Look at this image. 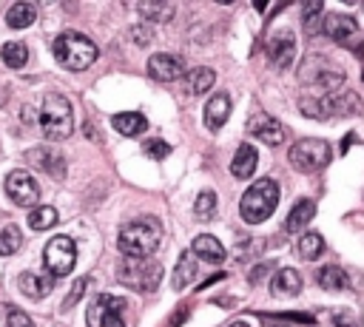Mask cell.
<instances>
[{
  "instance_id": "e575fe53",
  "label": "cell",
  "mask_w": 364,
  "mask_h": 327,
  "mask_svg": "<svg viewBox=\"0 0 364 327\" xmlns=\"http://www.w3.org/2000/svg\"><path fill=\"white\" fill-rule=\"evenodd\" d=\"M262 318H267V321H282V324H287V321L313 324V316H307V313H264Z\"/></svg>"
},
{
  "instance_id": "4dcf8cb0",
  "label": "cell",
  "mask_w": 364,
  "mask_h": 327,
  "mask_svg": "<svg viewBox=\"0 0 364 327\" xmlns=\"http://www.w3.org/2000/svg\"><path fill=\"white\" fill-rule=\"evenodd\" d=\"M216 193H210V191H202L199 196H196V202H193V216L199 219V222H210L213 216H216Z\"/></svg>"
},
{
  "instance_id": "30bf717a",
  "label": "cell",
  "mask_w": 364,
  "mask_h": 327,
  "mask_svg": "<svg viewBox=\"0 0 364 327\" xmlns=\"http://www.w3.org/2000/svg\"><path fill=\"white\" fill-rule=\"evenodd\" d=\"M74 262H77V245L71 236H54L43 250V264L54 279H63L65 273H71Z\"/></svg>"
},
{
  "instance_id": "484cf974",
  "label": "cell",
  "mask_w": 364,
  "mask_h": 327,
  "mask_svg": "<svg viewBox=\"0 0 364 327\" xmlns=\"http://www.w3.org/2000/svg\"><path fill=\"white\" fill-rule=\"evenodd\" d=\"M316 279H318V284H321L324 290H347V287H350V273H344L338 264L321 267Z\"/></svg>"
},
{
  "instance_id": "7c38bea8",
  "label": "cell",
  "mask_w": 364,
  "mask_h": 327,
  "mask_svg": "<svg viewBox=\"0 0 364 327\" xmlns=\"http://www.w3.org/2000/svg\"><path fill=\"white\" fill-rule=\"evenodd\" d=\"M6 193L20 208H31L40 199V188H37V182H34V176L28 171H11L6 176Z\"/></svg>"
},
{
  "instance_id": "ac0fdd59",
  "label": "cell",
  "mask_w": 364,
  "mask_h": 327,
  "mask_svg": "<svg viewBox=\"0 0 364 327\" xmlns=\"http://www.w3.org/2000/svg\"><path fill=\"white\" fill-rule=\"evenodd\" d=\"M26 159L34 162L40 171H46V173L54 176V179H63V176H65V162H63V156L54 154L51 148H31V151H26Z\"/></svg>"
},
{
  "instance_id": "ffe728a7",
  "label": "cell",
  "mask_w": 364,
  "mask_h": 327,
  "mask_svg": "<svg viewBox=\"0 0 364 327\" xmlns=\"http://www.w3.org/2000/svg\"><path fill=\"white\" fill-rule=\"evenodd\" d=\"M256 162H259L256 148H253V145H247V142H242V145L236 148V154H233L230 173H233L236 179H250V176H253V171H256Z\"/></svg>"
},
{
  "instance_id": "83f0119b",
  "label": "cell",
  "mask_w": 364,
  "mask_h": 327,
  "mask_svg": "<svg viewBox=\"0 0 364 327\" xmlns=\"http://www.w3.org/2000/svg\"><path fill=\"white\" fill-rule=\"evenodd\" d=\"M173 3H156V0H151V3H139V14L148 20V23H171L173 20Z\"/></svg>"
},
{
  "instance_id": "8fae6325",
  "label": "cell",
  "mask_w": 364,
  "mask_h": 327,
  "mask_svg": "<svg viewBox=\"0 0 364 327\" xmlns=\"http://www.w3.org/2000/svg\"><path fill=\"white\" fill-rule=\"evenodd\" d=\"M324 26V34L336 43V45H344V48H358L361 51V45H364V34H361V28H358V23H355V17H347V14H336V11H330V14H324V20H321Z\"/></svg>"
},
{
  "instance_id": "f1b7e54d",
  "label": "cell",
  "mask_w": 364,
  "mask_h": 327,
  "mask_svg": "<svg viewBox=\"0 0 364 327\" xmlns=\"http://www.w3.org/2000/svg\"><path fill=\"white\" fill-rule=\"evenodd\" d=\"M54 222H57V208H51V205H37L34 210H28L31 230H48V227H54Z\"/></svg>"
},
{
  "instance_id": "4fadbf2b",
  "label": "cell",
  "mask_w": 364,
  "mask_h": 327,
  "mask_svg": "<svg viewBox=\"0 0 364 327\" xmlns=\"http://www.w3.org/2000/svg\"><path fill=\"white\" fill-rule=\"evenodd\" d=\"M247 134L262 139L264 145H282L284 142V125L273 114H264V111H256L247 119Z\"/></svg>"
},
{
  "instance_id": "d6986e66",
  "label": "cell",
  "mask_w": 364,
  "mask_h": 327,
  "mask_svg": "<svg viewBox=\"0 0 364 327\" xmlns=\"http://www.w3.org/2000/svg\"><path fill=\"white\" fill-rule=\"evenodd\" d=\"M54 282H57L54 276L26 270V273H20V279H17V287H20V290H23V296H28V299H46V296L51 293Z\"/></svg>"
},
{
  "instance_id": "ee69618b",
  "label": "cell",
  "mask_w": 364,
  "mask_h": 327,
  "mask_svg": "<svg viewBox=\"0 0 364 327\" xmlns=\"http://www.w3.org/2000/svg\"><path fill=\"white\" fill-rule=\"evenodd\" d=\"M228 327H247V321H233V324H228Z\"/></svg>"
},
{
  "instance_id": "44dd1931",
  "label": "cell",
  "mask_w": 364,
  "mask_h": 327,
  "mask_svg": "<svg viewBox=\"0 0 364 327\" xmlns=\"http://www.w3.org/2000/svg\"><path fill=\"white\" fill-rule=\"evenodd\" d=\"M313 216H316V205H313V199H299V202L290 208L287 219H284V233H301V230L310 225Z\"/></svg>"
},
{
  "instance_id": "8992f818",
  "label": "cell",
  "mask_w": 364,
  "mask_h": 327,
  "mask_svg": "<svg viewBox=\"0 0 364 327\" xmlns=\"http://www.w3.org/2000/svg\"><path fill=\"white\" fill-rule=\"evenodd\" d=\"M40 128H43L46 139H51V142L68 139L74 134V111L63 94H57V91L46 94L43 108H40Z\"/></svg>"
},
{
  "instance_id": "52a82bcc",
  "label": "cell",
  "mask_w": 364,
  "mask_h": 327,
  "mask_svg": "<svg viewBox=\"0 0 364 327\" xmlns=\"http://www.w3.org/2000/svg\"><path fill=\"white\" fill-rule=\"evenodd\" d=\"M117 279L136 293H154L162 282V264L151 259H125L117 267Z\"/></svg>"
},
{
  "instance_id": "60d3db41",
  "label": "cell",
  "mask_w": 364,
  "mask_h": 327,
  "mask_svg": "<svg viewBox=\"0 0 364 327\" xmlns=\"http://www.w3.org/2000/svg\"><path fill=\"white\" fill-rule=\"evenodd\" d=\"M185 316H188V307H182L179 313H173V318H171V327H179V324L185 321Z\"/></svg>"
},
{
  "instance_id": "4316f807",
  "label": "cell",
  "mask_w": 364,
  "mask_h": 327,
  "mask_svg": "<svg viewBox=\"0 0 364 327\" xmlns=\"http://www.w3.org/2000/svg\"><path fill=\"white\" fill-rule=\"evenodd\" d=\"M34 20H37L34 3H14V6L6 11V23H9L11 28H26V26H31Z\"/></svg>"
},
{
  "instance_id": "d590c367",
  "label": "cell",
  "mask_w": 364,
  "mask_h": 327,
  "mask_svg": "<svg viewBox=\"0 0 364 327\" xmlns=\"http://www.w3.org/2000/svg\"><path fill=\"white\" fill-rule=\"evenodd\" d=\"M142 151H145V154H148V159H165V156H168V154H171V145H168V142H162V139H156V136H154V139H148V142H145V145H142Z\"/></svg>"
},
{
  "instance_id": "603a6c76",
  "label": "cell",
  "mask_w": 364,
  "mask_h": 327,
  "mask_svg": "<svg viewBox=\"0 0 364 327\" xmlns=\"http://www.w3.org/2000/svg\"><path fill=\"white\" fill-rule=\"evenodd\" d=\"M213 82H216V74H213V68H208V65L191 68V71L185 74V91H188V94H193V97H199V94L210 91V88H213Z\"/></svg>"
},
{
  "instance_id": "5b68a950",
  "label": "cell",
  "mask_w": 364,
  "mask_h": 327,
  "mask_svg": "<svg viewBox=\"0 0 364 327\" xmlns=\"http://www.w3.org/2000/svg\"><path fill=\"white\" fill-rule=\"evenodd\" d=\"M276 205H279V185L264 176L245 191V196L239 199V213L247 225H262L264 219H270Z\"/></svg>"
},
{
  "instance_id": "f546056e",
  "label": "cell",
  "mask_w": 364,
  "mask_h": 327,
  "mask_svg": "<svg viewBox=\"0 0 364 327\" xmlns=\"http://www.w3.org/2000/svg\"><path fill=\"white\" fill-rule=\"evenodd\" d=\"M0 60L9 65V68H23L28 63V48L26 43H6L0 48Z\"/></svg>"
},
{
  "instance_id": "8d00e7d4",
  "label": "cell",
  "mask_w": 364,
  "mask_h": 327,
  "mask_svg": "<svg viewBox=\"0 0 364 327\" xmlns=\"http://www.w3.org/2000/svg\"><path fill=\"white\" fill-rule=\"evenodd\" d=\"M85 287H88V279H77V282L71 284V290H68V296H65V301H63V310H68V307H74V304L80 301V296L85 293Z\"/></svg>"
},
{
  "instance_id": "74e56055",
  "label": "cell",
  "mask_w": 364,
  "mask_h": 327,
  "mask_svg": "<svg viewBox=\"0 0 364 327\" xmlns=\"http://www.w3.org/2000/svg\"><path fill=\"white\" fill-rule=\"evenodd\" d=\"M128 37H131L136 45H148V43H151V28H148V23L131 26V28H128Z\"/></svg>"
},
{
  "instance_id": "7a4b0ae2",
  "label": "cell",
  "mask_w": 364,
  "mask_h": 327,
  "mask_svg": "<svg viewBox=\"0 0 364 327\" xmlns=\"http://www.w3.org/2000/svg\"><path fill=\"white\" fill-rule=\"evenodd\" d=\"M299 108L304 117H313V119H330V117H353L364 108L361 97L355 91H336V94H327V97H301L299 100Z\"/></svg>"
},
{
  "instance_id": "7bdbcfd3",
  "label": "cell",
  "mask_w": 364,
  "mask_h": 327,
  "mask_svg": "<svg viewBox=\"0 0 364 327\" xmlns=\"http://www.w3.org/2000/svg\"><path fill=\"white\" fill-rule=\"evenodd\" d=\"M264 327H287V324H282V321H264Z\"/></svg>"
},
{
  "instance_id": "836d02e7",
  "label": "cell",
  "mask_w": 364,
  "mask_h": 327,
  "mask_svg": "<svg viewBox=\"0 0 364 327\" xmlns=\"http://www.w3.org/2000/svg\"><path fill=\"white\" fill-rule=\"evenodd\" d=\"M3 313H6V327H34V321L14 304H6Z\"/></svg>"
},
{
  "instance_id": "ba28073f",
  "label": "cell",
  "mask_w": 364,
  "mask_h": 327,
  "mask_svg": "<svg viewBox=\"0 0 364 327\" xmlns=\"http://www.w3.org/2000/svg\"><path fill=\"white\" fill-rule=\"evenodd\" d=\"M330 156H333L330 142L316 139V136L299 139V142L290 148V154H287L290 165H293L299 173H316V171H321V168L330 162Z\"/></svg>"
},
{
  "instance_id": "1f68e13d",
  "label": "cell",
  "mask_w": 364,
  "mask_h": 327,
  "mask_svg": "<svg viewBox=\"0 0 364 327\" xmlns=\"http://www.w3.org/2000/svg\"><path fill=\"white\" fill-rule=\"evenodd\" d=\"M324 253V239L318 233H304L299 239V256L307 259V262H316L318 256Z\"/></svg>"
},
{
  "instance_id": "f6af8a7d",
  "label": "cell",
  "mask_w": 364,
  "mask_h": 327,
  "mask_svg": "<svg viewBox=\"0 0 364 327\" xmlns=\"http://www.w3.org/2000/svg\"><path fill=\"white\" fill-rule=\"evenodd\" d=\"M0 102H3V100H0Z\"/></svg>"
},
{
  "instance_id": "3957f363",
  "label": "cell",
  "mask_w": 364,
  "mask_h": 327,
  "mask_svg": "<svg viewBox=\"0 0 364 327\" xmlns=\"http://www.w3.org/2000/svg\"><path fill=\"white\" fill-rule=\"evenodd\" d=\"M51 51H54V60L65 71H85L97 60V54H100V48L94 45V40H88L85 34H77V31H63L54 40Z\"/></svg>"
},
{
  "instance_id": "9c48e42d",
  "label": "cell",
  "mask_w": 364,
  "mask_h": 327,
  "mask_svg": "<svg viewBox=\"0 0 364 327\" xmlns=\"http://www.w3.org/2000/svg\"><path fill=\"white\" fill-rule=\"evenodd\" d=\"M88 327H125V299L114 293H100L88 304Z\"/></svg>"
},
{
  "instance_id": "b9f144b4",
  "label": "cell",
  "mask_w": 364,
  "mask_h": 327,
  "mask_svg": "<svg viewBox=\"0 0 364 327\" xmlns=\"http://www.w3.org/2000/svg\"><path fill=\"white\" fill-rule=\"evenodd\" d=\"M355 142H358V134H347V136H344V142H341V151H347V148H350V145H355Z\"/></svg>"
},
{
  "instance_id": "ab89813d",
  "label": "cell",
  "mask_w": 364,
  "mask_h": 327,
  "mask_svg": "<svg viewBox=\"0 0 364 327\" xmlns=\"http://www.w3.org/2000/svg\"><path fill=\"white\" fill-rule=\"evenodd\" d=\"M270 267H273L270 262H264V264H256V267L250 270V276H247V282H250V284H259V282L264 279V273H267Z\"/></svg>"
},
{
  "instance_id": "f35d334b",
  "label": "cell",
  "mask_w": 364,
  "mask_h": 327,
  "mask_svg": "<svg viewBox=\"0 0 364 327\" xmlns=\"http://www.w3.org/2000/svg\"><path fill=\"white\" fill-rule=\"evenodd\" d=\"M333 327H358L355 313H350V310H338V313H333Z\"/></svg>"
},
{
  "instance_id": "9a60e30c",
  "label": "cell",
  "mask_w": 364,
  "mask_h": 327,
  "mask_svg": "<svg viewBox=\"0 0 364 327\" xmlns=\"http://www.w3.org/2000/svg\"><path fill=\"white\" fill-rule=\"evenodd\" d=\"M148 74L159 82H173V80L185 77V63L176 54H154L148 60Z\"/></svg>"
},
{
  "instance_id": "277c9868",
  "label": "cell",
  "mask_w": 364,
  "mask_h": 327,
  "mask_svg": "<svg viewBox=\"0 0 364 327\" xmlns=\"http://www.w3.org/2000/svg\"><path fill=\"white\" fill-rule=\"evenodd\" d=\"M299 82H304V85H310L313 91H318L316 97H327V94L341 91V85H344V71H341L338 65H333L327 57L310 54V57L301 60Z\"/></svg>"
},
{
  "instance_id": "5bb4252c",
  "label": "cell",
  "mask_w": 364,
  "mask_h": 327,
  "mask_svg": "<svg viewBox=\"0 0 364 327\" xmlns=\"http://www.w3.org/2000/svg\"><path fill=\"white\" fill-rule=\"evenodd\" d=\"M267 57H270V65L273 68H287L293 63V57H296V37H293L290 28H284V31H279V34L270 37Z\"/></svg>"
},
{
  "instance_id": "d6a6232c",
  "label": "cell",
  "mask_w": 364,
  "mask_h": 327,
  "mask_svg": "<svg viewBox=\"0 0 364 327\" xmlns=\"http://www.w3.org/2000/svg\"><path fill=\"white\" fill-rule=\"evenodd\" d=\"M20 245H23V233H20V227H17V225H6V227L0 230V256H11V253H17Z\"/></svg>"
},
{
  "instance_id": "2e32d148",
  "label": "cell",
  "mask_w": 364,
  "mask_h": 327,
  "mask_svg": "<svg viewBox=\"0 0 364 327\" xmlns=\"http://www.w3.org/2000/svg\"><path fill=\"white\" fill-rule=\"evenodd\" d=\"M301 290V273L296 267H279L270 279V293L279 299H293Z\"/></svg>"
},
{
  "instance_id": "d4e9b609",
  "label": "cell",
  "mask_w": 364,
  "mask_h": 327,
  "mask_svg": "<svg viewBox=\"0 0 364 327\" xmlns=\"http://www.w3.org/2000/svg\"><path fill=\"white\" fill-rule=\"evenodd\" d=\"M193 276H196V259H193L191 250H182V253H179V262H176V267H173V276H171L173 290H185V287L193 282Z\"/></svg>"
},
{
  "instance_id": "7402d4cb",
  "label": "cell",
  "mask_w": 364,
  "mask_h": 327,
  "mask_svg": "<svg viewBox=\"0 0 364 327\" xmlns=\"http://www.w3.org/2000/svg\"><path fill=\"white\" fill-rule=\"evenodd\" d=\"M191 250H193V256L196 259H202V262H210V264H219V262H225V247L219 245V239H213V236H208V233H202V236H196L193 239V245H191Z\"/></svg>"
},
{
  "instance_id": "e0dca14e",
  "label": "cell",
  "mask_w": 364,
  "mask_h": 327,
  "mask_svg": "<svg viewBox=\"0 0 364 327\" xmlns=\"http://www.w3.org/2000/svg\"><path fill=\"white\" fill-rule=\"evenodd\" d=\"M230 117V97L225 91H216L208 105H205V128L208 131H219Z\"/></svg>"
},
{
  "instance_id": "6da1fadb",
  "label": "cell",
  "mask_w": 364,
  "mask_h": 327,
  "mask_svg": "<svg viewBox=\"0 0 364 327\" xmlns=\"http://www.w3.org/2000/svg\"><path fill=\"white\" fill-rule=\"evenodd\" d=\"M162 242V225L154 216H139L119 230L117 247L125 259H148Z\"/></svg>"
},
{
  "instance_id": "cb8c5ba5",
  "label": "cell",
  "mask_w": 364,
  "mask_h": 327,
  "mask_svg": "<svg viewBox=\"0 0 364 327\" xmlns=\"http://www.w3.org/2000/svg\"><path fill=\"white\" fill-rule=\"evenodd\" d=\"M111 125H114V131L122 134V136H136V134L148 131V119H145L142 114H136V111L114 114V117H111Z\"/></svg>"
}]
</instances>
